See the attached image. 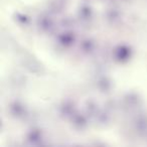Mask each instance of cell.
I'll use <instances>...</instances> for the list:
<instances>
[]
</instances>
